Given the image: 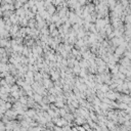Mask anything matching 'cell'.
Masks as SVG:
<instances>
[]
</instances>
